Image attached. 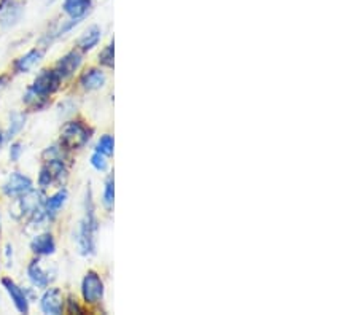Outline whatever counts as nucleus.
I'll return each instance as SVG.
<instances>
[{
	"mask_svg": "<svg viewBox=\"0 0 358 315\" xmlns=\"http://www.w3.org/2000/svg\"><path fill=\"white\" fill-rule=\"evenodd\" d=\"M78 83L83 91H88V92L99 91L104 88L107 83V75L102 69H97V67L86 69L85 72L80 75Z\"/></svg>",
	"mask_w": 358,
	"mask_h": 315,
	"instance_id": "obj_11",
	"label": "nucleus"
},
{
	"mask_svg": "<svg viewBox=\"0 0 358 315\" xmlns=\"http://www.w3.org/2000/svg\"><path fill=\"white\" fill-rule=\"evenodd\" d=\"M97 232H99V220H97L96 215L93 189L88 187L85 196V215L77 228V235H75L78 252L83 257H93V255H96Z\"/></svg>",
	"mask_w": 358,
	"mask_h": 315,
	"instance_id": "obj_1",
	"label": "nucleus"
},
{
	"mask_svg": "<svg viewBox=\"0 0 358 315\" xmlns=\"http://www.w3.org/2000/svg\"><path fill=\"white\" fill-rule=\"evenodd\" d=\"M5 140H7V139H5V133L2 131V129H0V148H2V146H3Z\"/></svg>",
	"mask_w": 358,
	"mask_h": 315,
	"instance_id": "obj_30",
	"label": "nucleus"
},
{
	"mask_svg": "<svg viewBox=\"0 0 358 315\" xmlns=\"http://www.w3.org/2000/svg\"><path fill=\"white\" fill-rule=\"evenodd\" d=\"M23 104L32 112H43L45 108L50 107L51 97L43 96V94H40V92L34 91L29 86V88H27L23 94Z\"/></svg>",
	"mask_w": 358,
	"mask_h": 315,
	"instance_id": "obj_17",
	"label": "nucleus"
},
{
	"mask_svg": "<svg viewBox=\"0 0 358 315\" xmlns=\"http://www.w3.org/2000/svg\"><path fill=\"white\" fill-rule=\"evenodd\" d=\"M26 15L24 0H0V27L13 29L21 23Z\"/></svg>",
	"mask_w": 358,
	"mask_h": 315,
	"instance_id": "obj_4",
	"label": "nucleus"
},
{
	"mask_svg": "<svg viewBox=\"0 0 358 315\" xmlns=\"http://www.w3.org/2000/svg\"><path fill=\"white\" fill-rule=\"evenodd\" d=\"M93 134L94 129L90 128L85 121H81V119H69L67 123H64L61 129L59 145L64 146L67 151L81 150L88 145Z\"/></svg>",
	"mask_w": 358,
	"mask_h": 315,
	"instance_id": "obj_2",
	"label": "nucleus"
},
{
	"mask_svg": "<svg viewBox=\"0 0 358 315\" xmlns=\"http://www.w3.org/2000/svg\"><path fill=\"white\" fill-rule=\"evenodd\" d=\"M0 235H2V215H0Z\"/></svg>",
	"mask_w": 358,
	"mask_h": 315,
	"instance_id": "obj_31",
	"label": "nucleus"
},
{
	"mask_svg": "<svg viewBox=\"0 0 358 315\" xmlns=\"http://www.w3.org/2000/svg\"><path fill=\"white\" fill-rule=\"evenodd\" d=\"M40 311L46 315H61L66 311V298L56 287H46L40 296Z\"/></svg>",
	"mask_w": 358,
	"mask_h": 315,
	"instance_id": "obj_7",
	"label": "nucleus"
},
{
	"mask_svg": "<svg viewBox=\"0 0 358 315\" xmlns=\"http://www.w3.org/2000/svg\"><path fill=\"white\" fill-rule=\"evenodd\" d=\"M2 287L5 291H7L10 300H12L16 311L19 314H29L31 300L29 296H27V290H24L23 287H19L13 279H10V277H3Z\"/></svg>",
	"mask_w": 358,
	"mask_h": 315,
	"instance_id": "obj_8",
	"label": "nucleus"
},
{
	"mask_svg": "<svg viewBox=\"0 0 358 315\" xmlns=\"http://www.w3.org/2000/svg\"><path fill=\"white\" fill-rule=\"evenodd\" d=\"M75 108H77V104H75L74 101L67 99V101H64V102H61V104H59L58 113H59V117H70L75 113Z\"/></svg>",
	"mask_w": 358,
	"mask_h": 315,
	"instance_id": "obj_26",
	"label": "nucleus"
},
{
	"mask_svg": "<svg viewBox=\"0 0 358 315\" xmlns=\"http://www.w3.org/2000/svg\"><path fill=\"white\" fill-rule=\"evenodd\" d=\"M66 309H67V312H70V314H85V309L80 306L78 301L75 300L74 296H70L69 300L66 301Z\"/></svg>",
	"mask_w": 358,
	"mask_h": 315,
	"instance_id": "obj_28",
	"label": "nucleus"
},
{
	"mask_svg": "<svg viewBox=\"0 0 358 315\" xmlns=\"http://www.w3.org/2000/svg\"><path fill=\"white\" fill-rule=\"evenodd\" d=\"M43 56H45V48H32V50L27 51L23 56L15 59L13 62V72L15 74H27L34 69L37 64H39Z\"/></svg>",
	"mask_w": 358,
	"mask_h": 315,
	"instance_id": "obj_12",
	"label": "nucleus"
},
{
	"mask_svg": "<svg viewBox=\"0 0 358 315\" xmlns=\"http://www.w3.org/2000/svg\"><path fill=\"white\" fill-rule=\"evenodd\" d=\"M102 204H104L107 210H112L113 204H115V176L113 173H110L105 180L104 193H102Z\"/></svg>",
	"mask_w": 358,
	"mask_h": 315,
	"instance_id": "obj_20",
	"label": "nucleus"
},
{
	"mask_svg": "<svg viewBox=\"0 0 358 315\" xmlns=\"http://www.w3.org/2000/svg\"><path fill=\"white\" fill-rule=\"evenodd\" d=\"M96 151L105 155L107 158L115 153V139H113V135L112 134L101 135V139L97 140V144H96Z\"/></svg>",
	"mask_w": 358,
	"mask_h": 315,
	"instance_id": "obj_23",
	"label": "nucleus"
},
{
	"mask_svg": "<svg viewBox=\"0 0 358 315\" xmlns=\"http://www.w3.org/2000/svg\"><path fill=\"white\" fill-rule=\"evenodd\" d=\"M62 85V78L59 77L58 72L54 69H43L42 72L37 75L32 81L31 88L40 92L43 96L51 97L54 92H58Z\"/></svg>",
	"mask_w": 358,
	"mask_h": 315,
	"instance_id": "obj_6",
	"label": "nucleus"
},
{
	"mask_svg": "<svg viewBox=\"0 0 358 315\" xmlns=\"http://www.w3.org/2000/svg\"><path fill=\"white\" fill-rule=\"evenodd\" d=\"M81 64H83V53L78 48H75V50H70L64 56L59 58L56 66H54V70H56L62 80H67L72 75H75V72L81 67Z\"/></svg>",
	"mask_w": 358,
	"mask_h": 315,
	"instance_id": "obj_9",
	"label": "nucleus"
},
{
	"mask_svg": "<svg viewBox=\"0 0 358 315\" xmlns=\"http://www.w3.org/2000/svg\"><path fill=\"white\" fill-rule=\"evenodd\" d=\"M10 83V77L8 75H0V91L5 90Z\"/></svg>",
	"mask_w": 358,
	"mask_h": 315,
	"instance_id": "obj_29",
	"label": "nucleus"
},
{
	"mask_svg": "<svg viewBox=\"0 0 358 315\" xmlns=\"http://www.w3.org/2000/svg\"><path fill=\"white\" fill-rule=\"evenodd\" d=\"M101 39H102V29L97 24H93L80 35V39L77 40V48L81 53L93 51L94 48L101 43Z\"/></svg>",
	"mask_w": 358,
	"mask_h": 315,
	"instance_id": "obj_16",
	"label": "nucleus"
},
{
	"mask_svg": "<svg viewBox=\"0 0 358 315\" xmlns=\"http://www.w3.org/2000/svg\"><path fill=\"white\" fill-rule=\"evenodd\" d=\"M42 160L48 161V160H66L69 161V151L64 148L61 145H51L46 146L42 153Z\"/></svg>",
	"mask_w": 358,
	"mask_h": 315,
	"instance_id": "obj_21",
	"label": "nucleus"
},
{
	"mask_svg": "<svg viewBox=\"0 0 358 315\" xmlns=\"http://www.w3.org/2000/svg\"><path fill=\"white\" fill-rule=\"evenodd\" d=\"M43 164L48 166V169L53 173L54 185H62L66 183L69 177V166L66 160H48L43 161Z\"/></svg>",
	"mask_w": 358,
	"mask_h": 315,
	"instance_id": "obj_18",
	"label": "nucleus"
},
{
	"mask_svg": "<svg viewBox=\"0 0 358 315\" xmlns=\"http://www.w3.org/2000/svg\"><path fill=\"white\" fill-rule=\"evenodd\" d=\"M94 0H62V13L67 18L85 19L93 10Z\"/></svg>",
	"mask_w": 358,
	"mask_h": 315,
	"instance_id": "obj_15",
	"label": "nucleus"
},
{
	"mask_svg": "<svg viewBox=\"0 0 358 315\" xmlns=\"http://www.w3.org/2000/svg\"><path fill=\"white\" fill-rule=\"evenodd\" d=\"M24 153V144L23 142H13L10 145V161L18 162L21 156Z\"/></svg>",
	"mask_w": 358,
	"mask_h": 315,
	"instance_id": "obj_27",
	"label": "nucleus"
},
{
	"mask_svg": "<svg viewBox=\"0 0 358 315\" xmlns=\"http://www.w3.org/2000/svg\"><path fill=\"white\" fill-rule=\"evenodd\" d=\"M67 199H69V193H67L66 188L58 189V191L51 194V196L45 198V203H43V210H45V215H46L48 221L56 220L59 212H61L64 205H66Z\"/></svg>",
	"mask_w": 358,
	"mask_h": 315,
	"instance_id": "obj_14",
	"label": "nucleus"
},
{
	"mask_svg": "<svg viewBox=\"0 0 358 315\" xmlns=\"http://www.w3.org/2000/svg\"><path fill=\"white\" fill-rule=\"evenodd\" d=\"M31 189H34V183H32L31 177H27L21 172H12L2 185V193L10 199H18L24 196Z\"/></svg>",
	"mask_w": 358,
	"mask_h": 315,
	"instance_id": "obj_5",
	"label": "nucleus"
},
{
	"mask_svg": "<svg viewBox=\"0 0 358 315\" xmlns=\"http://www.w3.org/2000/svg\"><path fill=\"white\" fill-rule=\"evenodd\" d=\"M27 279H29V282L35 289L45 290L46 287H50L54 275H51L50 269L43 268L40 258H34L27 264Z\"/></svg>",
	"mask_w": 358,
	"mask_h": 315,
	"instance_id": "obj_10",
	"label": "nucleus"
},
{
	"mask_svg": "<svg viewBox=\"0 0 358 315\" xmlns=\"http://www.w3.org/2000/svg\"><path fill=\"white\" fill-rule=\"evenodd\" d=\"M81 298L88 306H97L104 300L105 285L102 277L96 271H88L81 280Z\"/></svg>",
	"mask_w": 358,
	"mask_h": 315,
	"instance_id": "obj_3",
	"label": "nucleus"
},
{
	"mask_svg": "<svg viewBox=\"0 0 358 315\" xmlns=\"http://www.w3.org/2000/svg\"><path fill=\"white\" fill-rule=\"evenodd\" d=\"M26 119H27V117L24 115V113L13 112L12 115H10V123H8L7 131H5V139H15L16 135L23 131L26 126Z\"/></svg>",
	"mask_w": 358,
	"mask_h": 315,
	"instance_id": "obj_19",
	"label": "nucleus"
},
{
	"mask_svg": "<svg viewBox=\"0 0 358 315\" xmlns=\"http://www.w3.org/2000/svg\"><path fill=\"white\" fill-rule=\"evenodd\" d=\"M90 162H91V166H93L97 172H105L108 169L107 156L99 153V151H94V153L91 155Z\"/></svg>",
	"mask_w": 358,
	"mask_h": 315,
	"instance_id": "obj_25",
	"label": "nucleus"
},
{
	"mask_svg": "<svg viewBox=\"0 0 358 315\" xmlns=\"http://www.w3.org/2000/svg\"><path fill=\"white\" fill-rule=\"evenodd\" d=\"M99 64L105 69H113L115 66V42H110L108 45L99 53Z\"/></svg>",
	"mask_w": 358,
	"mask_h": 315,
	"instance_id": "obj_22",
	"label": "nucleus"
},
{
	"mask_svg": "<svg viewBox=\"0 0 358 315\" xmlns=\"http://www.w3.org/2000/svg\"><path fill=\"white\" fill-rule=\"evenodd\" d=\"M29 247L35 257H50L56 253V239L51 232H40L32 239Z\"/></svg>",
	"mask_w": 358,
	"mask_h": 315,
	"instance_id": "obj_13",
	"label": "nucleus"
},
{
	"mask_svg": "<svg viewBox=\"0 0 358 315\" xmlns=\"http://www.w3.org/2000/svg\"><path fill=\"white\" fill-rule=\"evenodd\" d=\"M37 183H39L40 189H48L50 187L54 185V178H53V173L48 169L46 164H43L40 167V172H39V178H37Z\"/></svg>",
	"mask_w": 358,
	"mask_h": 315,
	"instance_id": "obj_24",
	"label": "nucleus"
}]
</instances>
